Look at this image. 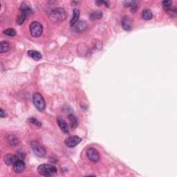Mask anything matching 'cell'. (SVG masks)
I'll list each match as a JSON object with an SVG mask.
<instances>
[{"instance_id": "8fae6325", "label": "cell", "mask_w": 177, "mask_h": 177, "mask_svg": "<svg viewBox=\"0 0 177 177\" xmlns=\"http://www.w3.org/2000/svg\"><path fill=\"white\" fill-rule=\"evenodd\" d=\"M121 25L124 30L131 31V21L128 16L123 17L121 20Z\"/></svg>"}, {"instance_id": "8992f818", "label": "cell", "mask_w": 177, "mask_h": 177, "mask_svg": "<svg viewBox=\"0 0 177 177\" xmlns=\"http://www.w3.org/2000/svg\"><path fill=\"white\" fill-rule=\"evenodd\" d=\"M86 154L88 159L92 162H98L100 159V154L96 149L94 147H89L87 150Z\"/></svg>"}, {"instance_id": "d4e9b609", "label": "cell", "mask_w": 177, "mask_h": 177, "mask_svg": "<svg viewBox=\"0 0 177 177\" xmlns=\"http://www.w3.org/2000/svg\"><path fill=\"white\" fill-rule=\"evenodd\" d=\"M28 121H29V123L33 124V125H35L36 126L39 127H40L42 126V123L35 118H30L29 119H28Z\"/></svg>"}, {"instance_id": "9c48e42d", "label": "cell", "mask_w": 177, "mask_h": 177, "mask_svg": "<svg viewBox=\"0 0 177 177\" xmlns=\"http://www.w3.org/2000/svg\"><path fill=\"white\" fill-rule=\"evenodd\" d=\"M74 31L76 33H80L85 31L87 28V24L85 21H78L73 26Z\"/></svg>"}, {"instance_id": "44dd1931", "label": "cell", "mask_w": 177, "mask_h": 177, "mask_svg": "<svg viewBox=\"0 0 177 177\" xmlns=\"http://www.w3.org/2000/svg\"><path fill=\"white\" fill-rule=\"evenodd\" d=\"M124 4L126 7H131V11L132 12H136V10L138 8V6L137 4L135 2H130V1H127L124 2Z\"/></svg>"}, {"instance_id": "52a82bcc", "label": "cell", "mask_w": 177, "mask_h": 177, "mask_svg": "<svg viewBox=\"0 0 177 177\" xmlns=\"http://www.w3.org/2000/svg\"><path fill=\"white\" fill-rule=\"evenodd\" d=\"M82 141V138H80L78 136H71L66 138L64 141L65 145L69 147H74L77 146L79 143Z\"/></svg>"}, {"instance_id": "d6986e66", "label": "cell", "mask_w": 177, "mask_h": 177, "mask_svg": "<svg viewBox=\"0 0 177 177\" xmlns=\"http://www.w3.org/2000/svg\"><path fill=\"white\" fill-rule=\"evenodd\" d=\"M9 49H10V45H9L8 42L6 41H2L0 42V53H1L8 51Z\"/></svg>"}, {"instance_id": "7402d4cb", "label": "cell", "mask_w": 177, "mask_h": 177, "mask_svg": "<svg viewBox=\"0 0 177 177\" xmlns=\"http://www.w3.org/2000/svg\"><path fill=\"white\" fill-rule=\"evenodd\" d=\"M4 34L6 35H8V36H11V37H13V36H15L16 35V31L15 29H13V28H7V29L4 30Z\"/></svg>"}, {"instance_id": "7c38bea8", "label": "cell", "mask_w": 177, "mask_h": 177, "mask_svg": "<svg viewBox=\"0 0 177 177\" xmlns=\"http://www.w3.org/2000/svg\"><path fill=\"white\" fill-rule=\"evenodd\" d=\"M4 162L8 166H11V165H13L15 163L16 161L18 160V156H16L15 154H6L4 158Z\"/></svg>"}, {"instance_id": "5bb4252c", "label": "cell", "mask_w": 177, "mask_h": 177, "mask_svg": "<svg viewBox=\"0 0 177 177\" xmlns=\"http://www.w3.org/2000/svg\"><path fill=\"white\" fill-rule=\"evenodd\" d=\"M80 12L78 10V8H74L73 9V17L71 18V20L70 21V25L71 26H73L76 24V23L79 20V17H80Z\"/></svg>"}, {"instance_id": "5b68a950", "label": "cell", "mask_w": 177, "mask_h": 177, "mask_svg": "<svg viewBox=\"0 0 177 177\" xmlns=\"http://www.w3.org/2000/svg\"><path fill=\"white\" fill-rule=\"evenodd\" d=\"M31 146L33 152H34V154L36 155L37 156L44 157L46 156V150H45V148L40 145V143H38L37 141H32L31 143Z\"/></svg>"}, {"instance_id": "cb8c5ba5", "label": "cell", "mask_w": 177, "mask_h": 177, "mask_svg": "<svg viewBox=\"0 0 177 177\" xmlns=\"http://www.w3.org/2000/svg\"><path fill=\"white\" fill-rule=\"evenodd\" d=\"M26 18V15H25V14L21 13L20 15L18 17V19H17V23H18L19 25H21L24 22Z\"/></svg>"}, {"instance_id": "30bf717a", "label": "cell", "mask_w": 177, "mask_h": 177, "mask_svg": "<svg viewBox=\"0 0 177 177\" xmlns=\"http://www.w3.org/2000/svg\"><path fill=\"white\" fill-rule=\"evenodd\" d=\"M57 124H58V125L60 127V130L63 131L64 133H65V134L69 133L67 123H66V122L64 121L63 118H61V117H60V116L57 117Z\"/></svg>"}, {"instance_id": "ac0fdd59", "label": "cell", "mask_w": 177, "mask_h": 177, "mask_svg": "<svg viewBox=\"0 0 177 177\" xmlns=\"http://www.w3.org/2000/svg\"><path fill=\"white\" fill-rule=\"evenodd\" d=\"M69 119L70 121V125L72 129H76L78 125V122L77 118H76V116L73 114H69Z\"/></svg>"}, {"instance_id": "603a6c76", "label": "cell", "mask_w": 177, "mask_h": 177, "mask_svg": "<svg viewBox=\"0 0 177 177\" xmlns=\"http://www.w3.org/2000/svg\"><path fill=\"white\" fill-rule=\"evenodd\" d=\"M167 13L169 14V16L173 17V18H175L176 16V13H177V11H176V8L175 6L174 7H170V8L166 10Z\"/></svg>"}, {"instance_id": "ba28073f", "label": "cell", "mask_w": 177, "mask_h": 177, "mask_svg": "<svg viewBox=\"0 0 177 177\" xmlns=\"http://www.w3.org/2000/svg\"><path fill=\"white\" fill-rule=\"evenodd\" d=\"M26 165L24 162L23 161V160L18 159V161H16L15 163L13 165V168L14 172L17 174H20L23 172L24 170L25 169Z\"/></svg>"}, {"instance_id": "ffe728a7", "label": "cell", "mask_w": 177, "mask_h": 177, "mask_svg": "<svg viewBox=\"0 0 177 177\" xmlns=\"http://www.w3.org/2000/svg\"><path fill=\"white\" fill-rule=\"evenodd\" d=\"M103 14L100 11H95L92 12L90 15V18L92 20H99L101 19Z\"/></svg>"}, {"instance_id": "e0dca14e", "label": "cell", "mask_w": 177, "mask_h": 177, "mask_svg": "<svg viewBox=\"0 0 177 177\" xmlns=\"http://www.w3.org/2000/svg\"><path fill=\"white\" fill-rule=\"evenodd\" d=\"M20 11L21 12V13H24L25 14L26 16H28L29 15H31L33 13V11L29 6H28L27 4H26L24 3H23L21 4V6H20Z\"/></svg>"}, {"instance_id": "9a60e30c", "label": "cell", "mask_w": 177, "mask_h": 177, "mask_svg": "<svg viewBox=\"0 0 177 177\" xmlns=\"http://www.w3.org/2000/svg\"><path fill=\"white\" fill-rule=\"evenodd\" d=\"M27 53L28 56L35 60H39L42 58V54L40 52L35 51V50H30V51H28Z\"/></svg>"}, {"instance_id": "4fadbf2b", "label": "cell", "mask_w": 177, "mask_h": 177, "mask_svg": "<svg viewBox=\"0 0 177 177\" xmlns=\"http://www.w3.org/2000/svg\"><path fill=\"white\" fill-rule=\"evenodd\" d=\"M6 140L7 143L11 146H16L19 144L20 140H19L18 138L15 135L11 134L7 136L6 138Z\"/></svg>"}, {"instance_id": "2e32d148", "label": "cell", "mask_w": 177, "mask_h": 177, "mask_svg": "<svg viewBox=\"0 0 177 177\" xmlns=\"http://www.w3.org/2000/svg\"><path fill=\"white\" fill-rule=\"evenodd\" d=\"M142 18L145 20H150L153 18V13L151 10L150 9H145L143 10L142 13H141Z\"/></svg>"}, {"instance_id": "277c9868", "label": "cell", "mask_w": 177, "mask_h": 177, "mask_svg": "<svg viewBox=\"0 0 177 177\" xmlns=\"http://www.w3.org/2000/svg\"><path fill=\"white\" fill-rule=\"evenodd\" d=\"M30 32L33 37H38L42 34L43 32V26L38 21H33L30 24Z\"/></svg>"}, {"instance_id": "4316f807", "label": "cell", "mask_w": 177, "mask_h": 177, "mask_svg": "<svg viewBox=\"0 0 177 177\" xmlns=\"http://www.w3.org/2000/svg\"><path fill=\"white\" fill-rule=\"evenodd\" d=\"M6 116V112H4V110L3 109H1V117L2 118H4Z\"/></svg>"}, {"instance_id": "7a4b0ae2", "label": "cell", "mask_w": 177, "mask_h": 177, "mask_svg": "<svg viewBox=\"0 0 177 177\" xmlns=\"http://www.w3.org/2000/svg\"><path fill=\"white\" fill-rule=\"evenodd\" d=\"M37 172L42 176H51L56 174L57 172L55 166L50 164H42L37 167Z\"/></svg>"}, {"instance_id": "6da1fadb", "label": "cell", "mask_w": 177, "mask_h": 177, "mask_svg": "<svg viewBox=\"0 0 177 177\" xmlns=\"http://www.w3.org/2000/svg\"><path fill=\"white\" fill-rule=\"evenodd\" d=\"M66 12L63 8H55L49 13V19L53 22H62L66 18Z\"/></svg>"}, {"instance_id": "484cf974", "label": "cell", "mask_w": 177, "mask_h": 177, "mask_svg": "<svg viewBox=\"0 0 177 177\" xmlns=\"http://www.w3.org/2000/svg\"><path fill=\"white\" fill-rule=\"evenodd\" d=\"M163 4V7L165 8V9L166 10H167V9L170 8V7H172V1H163L162 2Z\"/></svg>"}, {"instance_id": "3957f363", "label": "cell", "mask_w": 177, "mask_h": 177, "mask_svg": "<svg viewBox=\"0 0 177 177\" xmlns=\"http://www.w3.org/2000/svg\"><path fill=\"white\" fill-rule=\"evenodd\" d=\"M33 102L35 108L38 111H43L46 108V102L41 94L40 93H35L33 95Z\"/></svg>"}]
</instances>
